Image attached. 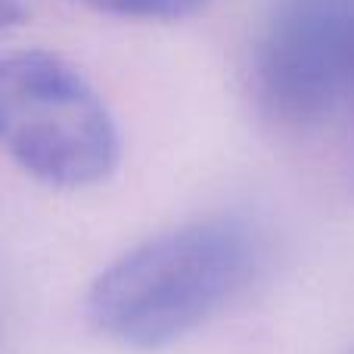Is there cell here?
Segmentation results:
<instances>
[{
  "instance_id": "obj_3",
  "label": "cell",
  "mask_w": 354,
  "mask_h": 354,
  "mask_svg": "<svg viewBox=\"0 0 354 354\" xmlns=\"http://www.w3.org/2000/svg\"><path fill=\"white\" fill-rule=\"evenodd\" d=\"M264 109L320 124L354 100V0H270L255 47Z\"/></svg>"
},
{
  "instance_id": "obj_1",
  "label": "cell",
  "mask_w": 354,
  "mask_h": 354,
  "mask_svg": "<svg viewBox=\"0 0 354 354\" xmlns=\"http://www.w3.org/2000/svg\"><path fill=\"white\" fill-rule=\"evenodd\" d=\"M261 258V236L245 218L193 221L115 258L91 283L87 317L124 348H162L230 305Z\"/></svg>"
},
{
  "instance_id": "obj_4",
  "label": "cell",
  "mask_w": 354,
  "mask_h": 354,
  "mask_svg": "<svg viewBox=\"0 0 354 354\" xmlns=\"http://www.w3.org/2000/svg\"><path fill=\"white\" fill-rule=\"evenodd\" d=\"M106 16L140 19V22H177L199 12L208 0H78Z\"/></svg>"
},
{
  "instance_id": "obj_2",
  "label": "cell",
  "mask_w": 354,
  "mask_h": 354,
  "mask_svg": "<svg viewBox=\"0 0 354 354\" xmlns=\"http://www.w3.org/2000/svg\"><path fill=\"white\" fill-rule=\"evenodd\" d=\"M0 149L35 180L81 189L118 168L122 137L78 68L44 50H16L0 56Z\"/></svg>"
}]
</instances>
